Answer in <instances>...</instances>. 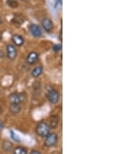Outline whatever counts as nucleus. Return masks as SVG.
<instances>
[{
	"label": "nucleus",
	"instance_id": "nucleus-6",
	"mask_svg": "<svg viewBox=\"0 0 139 154\" xmlns=\"http://www.w3.org/2000/svg\"><path fill=\"white\" fill-rule=\"evenodd\" d=\"M41 24H42L43 28L46 32H51L53 29H54V23H53L52 20L50 18H47V17L43 18L42 22H41Z\"/></svg>",
	"mask_w": 139,
	"mask_h": 154
},
{
	"label": "nucleus",
	"instance_id": "nucleus-8",
	"mask_svg": "<svg viewBox=\"0 0 139 154\" xmlns=\"http://www.w3.org/2000/svg\"><path fill=\"white\" fill-rule=\"evenodd\" d=\"M38 58H39L38 53H36V51H32L26 57V62L29 65H33L38 61Z\"/></svg>",
	"mask_w": 139,
	"mask_h": 154
},
{
	"label": "nucleus",
	"instance_id": "nucleus-21",
	"mask_svg": "<svg viewBox=\"0 0 139 154\" xmlns=\"http://www.w3.org/2000/svg\"><path fill=\"white\" fill-rule=\"evenodd\" d=\"M1 112H2V107H0V113H1Z\"/></svg>",
	"mask_w": 139,
	"mask_h": 154
},
{
	"label": "nucleus",
	"instance_id": "nucleus-18",
	"mask_svg": "<svg viewBox=\"0 0 139 154\" xmlns=\"http://www.w3.org/2000/svg\"><path fill=\"white\" fill-rule=\"evenodd\" d=\"M30 154H41V152H39V150H36V149H34V150H32Z\"/></svg>",
	"mask_w": 139,
	"mask_h": 154
},
{
	"label": "nucleus",
	"instance_id": "nucleus-13",
	"mask_svg": "<svg viewBox=\"0 0 139 154\" xmlns=\"http://www.w3.org/2000/svg\"><path fill=\"white\" fill-rule=\"evenodd\" d=\"M59 124V118L57 116H54L50 119V124L49 125L51 128H56Z\"/></svg>",
	"mask_w": 139,
	"mask_h": 154
},
{
	"label": "nucleus",
	"instance_id": "nucleus-20",
	"mask_svg": "<svg viewBox=\"0 0 139 154\" xmlns=\"http://www.w3.org/2000/svg\"><path fill=\"white\" fill-rule=\"evenodd\" d=\"M20 1H22V2H29L30 0H20Z\"/></svg>",
	"mask_w": 139,
	"mask_h": 154
},
{
	"label": "nucleus",
	"instance_id": "nucleus-12",
	"mask_svg": "<svg viewBox=\"0 0 139 154\" xmlns=\"http://www.w3.org/2000/svg\"><path fill=\"white\" fill-rule=\"evenodd\" d=\"M21 107L20 104H10L9 107V111L13 114V115H18L19 113L21 111Z\"/></svg>",
	"mask_w": 139,
	"mask_h": 154
},
{
	"label": "nucleus",
	"instance_id": "nucleus-3",
	"mask_svg": "<svg viewBox=\"0 0 139 154\" xmlns=\"http://www.w3.org/2000/svg\"><path fill=\"white\" fill-rule=\"evenodd\" d=\"M58 135L55 132H50L48 135L45 137L44 145L46 147H53L57 144L58 143Z\"/></svg>",
	"mask_w": 139,
	"mask_h": 154
},
{
	"label": "nucleus",
	"instance_id": "nucleus-2",
	"mask_svg": "<svg viewBox=\"0 0 139 154\" xmlns=\"http://www.w3.org/2000/svg\"><path fill=\"white\" fill-rule=\"evenodd\" d=\"M26 97L24 93H13L9 95V100L11 104H20L25 101Z\"/></svg>",
	"mask_w": 139,
	"mask_h": 154
},
{
	"label": "nucleus",
	"instance_id": "nucleus-4",
	"mask_svg": "<svg viewBox=\"0 0 139 154\" xmlns=\"http://www.w3.org/2000/svg\"><path fill=\"white\" fill-rule=\"evenodd\" d=\"M46 97L50 103H53V104H56L59 101L60 94L55 89H51L46 94Z\"/></svg>",
	"mask_w": 139,
	"mask_h": 154
},
{
	"label": "nucleus",
	"instance_id": "nucleus-19",
	"mask_svg": "<svg viewBox=\"0 0 139 154\" xmlns=\"http://www.w3.org/2000/svg\"><path fill=\"white\" fill-rule=\"evenodd\" d=\"M2 23H3V20H2V18H1V17H0V25L2 24Z\"/></svg>",
	"mask_w": 139,
	"mask_h": 154
},
{
	"label": "nucleus",
	"instance_id": "nucleus-17",
	"mask_svg": "<svg viewBox=\"0 0 139 154\" xmlns=\"http://www.w3.org/2000/svg\"><path fill=\"white\" fill-rule=\"evenodd\" d=\"M3 128H4V125H3V122H2V121L0 119V132H2V130H3Z\"/></svg>",
	"mask_w": 139,
	"mask_h": 154
},
{
	"label": "nucleus",
	"instance_id": "nucleus-10",
	"mask_svg": "<svg viewBox=\"0 0 139 154\" xmlns=\"http://www.w3.org/2000/svg\"><path fill=\"white\" fill-rule=\"evenodd\" d=\"M43 68L42 66H38L36 67H35L33 69L31 72L32 76L33 77V78H37V77H39L41 74L43 73Z\"/></svg>",
	"mask_w": 139,
	"mask_h": 154
},
{
	"label": "nucleus",
	"instance_id": "nucleus-5",
	"mask_svg": "<svg viewBox=\"0 0 139 154\" xmlns=\"http://www.w3.org/2000/svg\"><path fill=\"white\" fill-rule=\"evenodd\" d=\"M18 55V51L14 45H8L6 46V56L9 60H15Z\"/></svg>",
	"mask_w": 139,
	"mask_h": 154
},
{
	"label": "nucleus",
	"instance_id": "nucleus-1",
	"mask_svg": "<svg viewBox=\"0 0 139 154\" xmlns=\"http://www.w3.org/2000/svg\"><path fill=\"white\" fill-rule=\"evenodd\" d=\"M50 127L48 123L45 122H40L39 124L37 125L36 128V132L37 135H39L40 137H46V135L50 133Z\"/></svg>",
	"mask_w": 139,
	"mask_h": 154
},
{
	"label": "nucleus",
	"instance_id": "nucleus-14",
	"mask_svg": "<svg viewBox=\"0 0 139 154\" xmlns=\"http://www.w3.org/2000/svg\"><path fill=\"white\" fill-rule=\"evenodd\" d=\"M13 154H28L27 149L23 146H16L13 149Z\"/></svg>",
	"mask_w": 139,
	"mask_h": 154
},
{
	"label": "nucleus",
	"instance_id": "nucleus-7",
	"mask_svg": "<svg viewBox=\"0 0 139 154\" xmlns=\"http://www.w3.org/2000/svg\"><path fill=\"white\" fill-rule=\"evenodd\" d=\"M30 32L33 36L36 38H39L42 35V30L41 28L36 24H31L30 26Z\"/></svg>",
	"mask_w": 139,
	"mask_h": 154
},
{
	"label": "nucleus",
	"instance_id": "nucleus-9",
	"mask_svg": "<svg viewBox=\"0 0 139 154\" xmlns=\"http://www.w3.org/2000/svg\"><path fill=\"white\" fill-rule=\"evenodd\" d=\"M12 41H13V45L15 46H18V47H21L23 45L25 42L24 38H22L21 35H19V34H14L12 37Z\"/></svg>",
	"mask_w": 139,
	"mask_h": 154
},
{
	"label": "nucleus",
	"instance_id": "nucleus-16",
	"mask_svg": "<svg viewBox=\"0 0 139 154\" xmlns=\"http://www.w3.org/2000/svg\"><path fill=\"white\" fill-rule=\"evenodd\" d=\"M62 48V46L61 45H55L54 46V50L55 51H60Z\"/></svg>",
	"mask_w": 139,
	"mask_h": 154
},
{
	"label": "nucleus",
	"instance_id": "nucleus-11",
	"mask_svg": "<svg viewBox=\"0 0 139 154\" xmlns=\"http://www.w3.org/2000/svg\"><path fill=\"white\" fill-rule=\"evenodd\" d=\"M2 148L5 152H10L13 148V144L9 140H5L2 144Z\"/></svg>",
	"mask_w": 139,
	"mask_h": 154
},
{
	"label": "nucleus",
	"instance_id": "nucleus-15",
	"mask_svg": "<svg viewBox=\"0 0 139 154\" xmlns=\"http://www.w3.org/2000/svg\"><path fill=\"white\" fill-rule=\"evenodd\" d=\"M6 4H7V6H9L12 9H16L19 6V3L16 0H7Z\"/></svg>",
	"mask_w": 139,
	"mask_h": 154
}]
</instances>
